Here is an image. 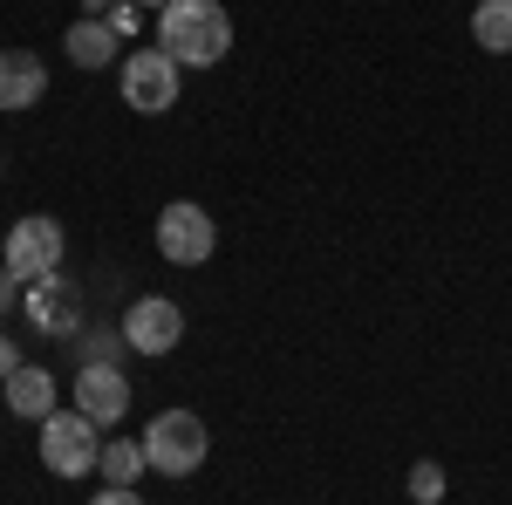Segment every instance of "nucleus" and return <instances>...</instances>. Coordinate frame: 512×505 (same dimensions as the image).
<instances>
[{
    "label": "nucleus",
    "instance_id": "obj_1",
    "mask_svg": "<svg viewBox=\"0 0 512 505\" xmlns=\"http://www.w3.org/2000/svg\"><path fill=\"white\" fill-rule=\"evenodd\" d=\"M158 48L178 69H212L233 48V14L219 0H171L158 14Z\"/></svg>",
    "mask_w": 512,
    "mask_h": 505
},
{
    "label": "nucleus",
    "instance_id": "obj_2",
    "mask_svg": "<svg viewBox=\"0 0 512 505\" xmlns=\"http://www.w3.org/2000/svg\"><path fill=\"white\" fill-rule=\"evenodd\" d=\"M144 451H151V471H164V478H185V471H198V465H205V451H212L205 417H192V410H164V417H151V430H144Z\"/></svg>",
    "mask_w": 512,
    "mask_h": 505
},
{
    "label": "nucleus",
    "instance_id": "obj_3",
    "mask_svg": "<svg viewBox=\"0 0 512 505\" xmlns=\"http://www.w3.org/2000/svg\"><path fill=\"white\" fill-rule=\"evenodd\" d=\"M41 465L55 471V478H82V471L103 465V437L96 424L82 417V410H55V417H41Z\"/></svg>",
    "mask_w": 512,
    "mask_h": 505
},
{
    "label": "nucleus",
    "instance_id": "obj_4",
    "mask_svg": "<svg viewBox=\"0 0 512 505\" xmlns=\"http://www.w3.org/2000/svg\"><path fill=\"white\" fill-rule=\"evenodd\" d=\"M212 246H219V226H212V212L192 205V198H171L158 212V253L171 267H205L212 260Z\"/></svg>",
    "mask_w": 512,
    "mask_h": 505
},
{
    "label": "nucleus",
    "instance_id": "obj_5",
    "mask_svg": "<svg viewBox=\"0 0 512 505\" xmlns=\"http://www.w3.org/2000/svg\"><path fill=\"white\" fill-rule=\"evenodd\" d=\"M62 253H69L62 226L35 212V219H21V226L7 233V253H0V267L14 273L21 287H35V280H48V273H62Z\"/></svg>",
    "mask_w": 512,
    "mask_h": 505
},
{
    "label": "nucleus",
    "instance_id": "obj_6",
    "mask_svg": "<svg viewBox=\"0 0 512 505\" xmlns=\"http://www.w3.org/2000/svg\"><path fill=\"white\" fill-rule=\"evenodd\" d=\"M123 103L137 117H164L178 103V62L164 48H130V62H123Z\"/></svg>",
    "mask_w": 512,
    "mask_h": 505
},
{
    "label": "nucleus",
    "instance_id": "obj_7",
    "mask_svg": "<svg viewBox=\"0 0 512 505\" xmlns=\"http://www.w3.org/2000/svg\"><path fill=\"white\" fill-rule=\"evenodd\" d=\"M123 342L137 355H171L185 342V308L178 301H164V294H144L137 308L123 314Z\"/></svg>",
    "mask_w": 512,
    "mask_h": 505
},
{
    "label": "nucleus",
    "instance_id": "obj_8",
    "mask_svg": "<svg viewBox=\"0 0 512 505\" xmlns=\"http://www.w3.org/2000/svg\"><path fill=\"white\" fill-rule=\"evenodd\" d=\"M28 321H35L41 335H82V294L76 280H62V273H48V280H35L28 287Z\"/></svg>",
    "mask_w": 512,
    "mask_h": 505
},
{
    "label": "nucleus",
    "instance_id": "obj_9",
    "mask_svg": "<svg viewBox=\"0 0 512 505\" xmlns=\"http://www.w3.org/2000/svg\"><path fill=\"white\" fill-rule=\"evenodd\" d=\"M76 410L89 417V424H117V417H130V383H123L117 362H89L76 376Z\"/></svg>",
    "mask_w": 512,
    "mask_h": 505
},
{
    "label": "nucleus",
    "instance_id": "obj_10",
    "mask_svg": "<svg viewBox=\"0 0 512 505\" xmlns=\"http://www.w3.org/2000/svg\"><path fill=\"white\" fill-rule=\"evenodd\" d=\"M48 96V69L35 48H0V110H35Z\"/></svg>",
    "mask_w": 512,
    "mask_h": 505
},
{
    "label": "nucleus",
    "instance_id": "obj_11",
    "mask_svg": "<svg viewBox=\"0 0 512 505\" xmlns=\"http://www.w3.org/2000/svg\"><path fill=\"white\" fill-rule=\"evenodd\" d=\"M7 410H14V417H55V376H48V369H14V376H7Z\"/></svg>",
    "mask_w": 512,
    "mask_h": 505
},
{
    "label": "nucleus",
    "instance_id": "obj_12",
    "mask_svg": "<svg viewBox=\"0 0 512 505\" xmlns=\"http://www.w3.org/2000/svg\"><path fill=\"white\" fill-rule=\"evenodd\" d=\"M117 28L110 21H96V14H82L76 28H69V55H76V69H110L117 62Z\"/></svg>",
    "mask_w": 512,
    "mask_h": 505
},
{
    "label": "nucleus",
    "instance_id": "obj_13",
    "mask_svg": "<svg viewBox=\"0 0 512 505\" xmlns=\"http://www.w3.org/2000/svg\"><path fill=\"white\" fill-rule=\"evenodd\" d=\"M103 478H110V485H137V478H144V471H151V451H144V437H110V444H103Z\"/></svg>",
    "mask_w": 512,
    "mask_h": 505
},
{
    "label": "nucleus",
    "instance_id": "obj_14",
    "mask_svg": "<svg viewBox=\"0 0 512 505\" xmlns=\"http://www.w3.org/2000/svg\"><path fill=\"white\" fill-rule=\"evenodd\" d=\"M472 35L485 55H512V0H478L472 7Z\"/></svg>",
    "mask_w": 512,
    "mask_h": 505
},
{
    "label": "nucleus",
    "instance_id": "obj_15",
    "mask_svg": "<svg viewBox=\"0 0 512 505\" xmlns=\"http://www.w3.org/2000/svg\"><path fill=\"white\" fill-rule=\"evenodd\" d=\"M410 499L417 505L444 499V465H437V458H417V465H410Z\"/></svg>",
    "mask_w": 512,
    "mask_h": 505
},
{
    "label": "nucleus",
    "instance_id": "obj_16",
    "mask_svg": "<svg viewBox=\"0 0 512 505\" xmlns=\"http://www.w3.org/2000/svg\"><path fill=\"white\" fill-rule=\"evenodd\" d=\"M117 349H130V342H123V321L117 328H96V335L82 328V355H89V362H117Z\"/></svg>",
    "mask_w": 512,
    "mask_h": 505
},
{
    "label": "nucleus",
    "instance_id": "obj_17",
    "mask_svg": "<svg viewBox=\"0 0 512 505\" xmlns=\"http://www.w3.org/2000/svg\"><path fill=\"white\" fill-rule=\"evenodd\" d=\"M103 21L117 28V41H123V35H137V7H130V0H110V14H103Z\"/></svg>",
    "mask_w": 512,
    "mask_h": 505
},
{
    "label": "nucleus",
    "instance_id": "obj_18",
    "mask_svg": "<svg viewBox=\"0 0 512 505\" xmlns=\"http://www.w3.org/2000/svg\"><path fill=\"white\" fill-rule=\"evenodd\" d=\"M89 505H144V499H137V485H110V492H96Z\"/></svg>",
    "mask_w": 512,
    "mask_h": 505
},
{
    "label": "nucleus",
    "instance_id": "obj_19",
    "mask_svg": "<svg viewBox=\"0 0 512 505\" xmlns=\"http://www.w3.org/2000/svg\"><path fill=\"white\" fill-rule=\"evenodd\" d=\"M14 301H21V280H14V273H7V267H0V314H7V308H14Z\"/></svg>",
    "mask_w": 512,
    "mask_h": 505
},
{
    "label": "nucleus",
    "instance_id": "obj_20",
    "mask_svg": "<svg viewBox=\"0 0 512 505\" xmlns=\"http://www.w3.org/2000/svg\"><path fill=\"white\" fill-rule=\"evenodd\" d=\"M14 369H21V355H14V342H0V383H7Z\"/></svg>",
    "mask_w": 512,
    "mask_h": 505
},
{
    "label": "nucleus",
    "instance_id": "obj_21",
    "mask_svg": "<svg viewBox=\"0 0 512 505\" xmlns=\"http://www.w3.org/2000/svg\"><path fill=\"white\" fill-rule=\"evenodd\" d=\"M130 7H158V14H164V7H171V0H130Z\"/></svg>",
    "mask_w": 512,
    "mask_h": 505
}]
</instances>
